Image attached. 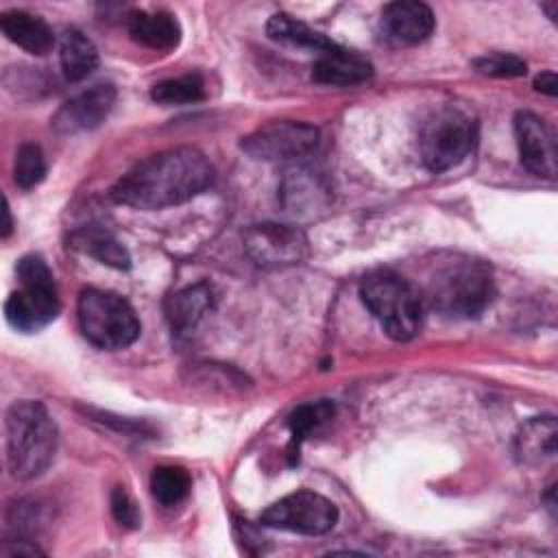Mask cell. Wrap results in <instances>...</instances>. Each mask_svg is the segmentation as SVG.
Instances as JSON below:
<instances>
[{
    "mask_svg": "<svg viewBox=\"0 0 558 558\" xmlns=\"http://www.w3.org/2000/svg\"><path fill=\"white\" fill-rule=\"evenodd\" d=\"M214 183V166L190 146L168 148L135 163L113 187L111 198L133 209H163L203 194Z\"/></svg>",
    "mask_w": 558,
    "mask_h": 558,
    "instance_id": "cell-1",
    "label": "cell"
},
{
    "mask_svg": "<svg viewBox=\"0 0 558 558\" xmlns=\"http://www.w3.org/2000/svg\"><path fill=\"white\" fill-rule=\"evenodd\" d=\"M7 464L13 477L33 480L54 460L59 432L46 405L33 399L11 403L4 418Z\"/></svg>",
    "mask_w": 558,
    "mask_h": 558,
    "instance_id": "cell-2",
    "label": "cell"
},
{
    "mask_svg": "<svg viewBox=\"0 0 558 558\" xmlns=\"http://www.w3.org/2000/svg\"><path fill=\"white\" fill-rule=\"evenodd\" d=\"M423 299L442 316L473 318L493 299L490 270L471 257H449L427 277Z\"/></svg>",
    "mask_w": 558,
    "mask_h": 558,
    "instance_id": "cell-3",
    "label": "cell"
},
{
    "mask_svg": "<svg viewBox=\"0 0 558 558\" xmlns=\"http://www.w3.org/2000/svg\"><path fill=\"white\" fill-rule=\"evenodd\" d=\"M360 296L392 340H410L423 323V296L401 275L375 270L364 277Z\"/></svg>",
    "mask_w": 558,
    "mask_h": 558,
    "instance_id": "cell-4",
    "label": "cell"
},
{
    "mask_svg": "<svg viewBox=\"0 0 558 558\" xmlns=\"http://www.w3.org/2000/svg\"><path fill=\"white\" fill-rule=\"evenodd\" d=\"M20 288L4 301L7 323L24 333H33L50 325L59 310V292L52 270L39 255H24L17 266Z\"/></svg>",
    "mask_w": 558,
    "mask_h": 558,
    "instance_id": "cell-5",
    "label": "cell"
},
{
    "mask_svg": "<svg viewBox=\"0 0 558 558\" xmlns=\"http://www.w3.org/2000/svg\"><path fill=\"white\" fill-rule=\"evenodd\" d=\"M76 314L83 336L98 349H124L140 336V320L135 310L113 292L98 288L83 290L78 296Z\"/></svg>",
    "mask_w": 558,
    "mask_h": 558,
    "instance_id": "cell-6",
    "label": "cell"
},
{
    "mask_svg": "<svg viewBox=\"0 0 558 558\" xmlns=\"http://www.w3.org/2000/svg\"><path fill=\"white\" fill-rule=\"evenodd\" d=\"M473 144H475V122L466 111L453 105L434 109L425 118L418 135L423 163L432 172H445L458 166L460 161H464Z\"/></svg>",
    "mask_w": 558,
    "mask_h": 558,
    "instance_id": "cell-7",
    "label": "cell"
},
{
    "mask_svg": "<svg viewBox=\"0 0 558 558\" xmlns=\"http://www.w3.org/2000/svg\"><path fill=\"white\" fill-rule=\"evenodd\" d=\"M259 521L268 527H279L299 534H327L338 523V508L331 499L314 490H296L270 504Z\"/></svg>",
    "mask_w": 558,
    "mask_h": 558,
    "instance_id": "cell-8",
    "label": "cell"
},
{
    "mask_svg": "<svg viewBox=\"0 0 558 558\" xmlns=\"http://www.w3.org/2000/svg\"><path fill=\"white\" fill-rule=\"evenodd\" d=\"M318 129L299 120H275L242 137V150L257 161H292L318 146Z\"/></svg>",
    "mask_w": 558,
    "mask_h": 558,
    "instance_id": "cell-9",
    "label": "cell"
},
{
    "mask_svg": "<svg viewBox=\"0 0 558 558\" xmlns=\"http://www.w3.org/2000/svg\"><path fill=\"white\" fill-rule=\"evenodd\" d=\"M244 251L257 266L286 268L307 257V238L290 225L259 222L246 229Z\"/></svg>",
    "mask_w": 558,
    "mask_h": 558,
    "instance_id": "cell-10",
    "label": "cell"
},
{
    "mask_svg": "<svg viewBox=\"0 0 558 558\" xmlns=\"http://www.w3.org/2000/svg\"><path fill=\"white\" fill-rule=\"evenodd\" d=\"M514 137L521 163L536 177L554 179L558 172V142L554 129L532 111L514 116Z\"/></svg>",
    "mask_w": 558,
    "mask_h": 558,
    "instance_id": "cell-11",
    "label": "cell"
},
{
    "mask_svg": "<svg viewBox=\"0 0 558 558\" xmlns=\"http://www.w3.org/2000/svg\"><path fill=\"white\" fill-rule=\"evenodd\" d=\"M116 102V87L111 83H98L89 89L65 100L50 124L59 135H78L100 126Z\"/></svg>",
    "mask_w": 558,
    "mask_h": 558,
    "instance_id": "cell-12",
    "label": "cell"
},
{
    "mask_svg": "<svg viewBox=\"0 0 558 558\" xmlns=\"http://www.w3.org/2000/svg\"><path fill=\"white\" fill-rule=\"evenodd\" d=\"M434 13L427 4L414 0H399L384 7L379 26L381 37L392 46H416L434 31Z\"/></svg>",
    "mask_w": 558,
    "mask_h": 558,
    "instance_id": "cell-13",
    "label": "cell"
},
{
    "mask_svg": "<svg viewBox=\"0 0 558 558\" xmlns=\"http://www.w3.org/2000/svg\"><path fill=\"white\" fill-rule=\"evenodd\" d=\"M126 31L133 41L150 50H172L181 39L179 22L168 11H131Z\"/></svg>",
    "mask_w": 558,
    "mask_h": 558,
    "instance_id": "cell-14",
    "label": "cell"
},
{
    "mask_svg": "<svg viewBox=\"0 0 558 558\" xmlns=\"http://www.w3.org/2000/svg\"><path fill=\"white\" fill-rule=\"evenodd\" d=\"M371 76H373V65L366 59L340 46L320 54L312 68V78L320 85L347 87V85L364 83Z\"/></svg>",
    "mask_w": 558,
    "mask_h": 558,
    "instance_id": "cell-15",
    "label": "cell"
},
{
    "mask_svg": "<svg viewBox=\"0 0 558 558\" xmlns=\"http://www.w3.org/2000/svg\"><path fill=\"white\" fill-rule=\"evenodd\" d=\"M558 425L554 416H534L525 421L514 436V453L519 462L538 466L556 456Z\"/></svg>",
    "mask_w": 558,
    "mask_h": 558,
    "instance_id": "cell-16",
    "label": "cell"
},
{
    "mask_svg": "<svg viewBox=\"0 0 558 558\" xmlns=\"http://www.w3.org/2000/svg\"><path fill=\"white\" fill-rule=\"evenodd\" d=\"M0 28L9 41L31 54H48L54 46V33L48 22L28 11H4Z\"/></svg>",
    "mask_w": 558,
    "mask_h": 558,
    "instance_id": "cell-17",
    "label": "cell"
},
{
    "mask_svg": "<svg viewBox=\"0 0 558 558\" xmlns=\"http://www.w3.org/2000/svg\"><path fill=\"white\" fill-rule=\"evenodd\" d=\"M211 290L207 283L187 286L179 292H174L166 301V316L170 323L172 333L185 336L205 318V314L211 310Z\"/></svg>",
    "mask_w": 558,
    "mask_h": 558,
    "instance_id": "cell-18",
    "label": "cell"
},
{
    "mask_svg": "<svg viewBox=\"0 0 558 558\" xmlns=\"http://www.w3.org/2000/svg\"><path fill=\"white\" fill-rule=\"evenodd\" d=\"M70 246L116 270H126L131 266V255L126 246L113 233L94 225L76 229L70 235Z\"/></svg>",
    "mask_w": 558,
    "mask_h": 558,
    "instance_id": "cell-19",
    "label": "cell"
},
{
    "mask_svg": "<svg viewBox=\"0 0 558 558\" xmlns=\"http://www.w3.org/2000/svg\"><path fill=\"white\" fill-rule=\"evenodd\" d=\"M327 198V187H323L320 179L305 168L290 170L281 181V203L286 211L294 216L312 214L323 207Z\"/></svg>",
    "mask_w": 558,
    "mask_h": 558,
    "instance_id": "cell-20",
    "label": "cell"
},
{
    "mask_svg": "<svg viewBox=\"0 0 558 558\" xmlns=\"http://www.w3.org/2000/svg\"><path fill=\"white\" fill-rule=\"evenodd\" d=\"M59 61L63 76L72 83L87 78L98 68V50L94 41L78 28H68L61 35Z\"/></svg>",
    "mask_w": 558,
    "mask_h": 558,
    "instance_id": "cell-21",
    "label": "cell"
},
{
    "mask_svg": "<svg viewBox=\"0 0 558 558\" xmlns=\"http://www.w3.org/2000/svg\"><path fill=\"white\" fill-rule=\"evenodd\" d=\"M266 33L275 41H281V44H288L294 48H307V50H314L320 54L338 48L329 37L310 28L305 22H301L288 13L270 15V20L266 22Z\"/></svg>",
    "mask_w": 558,
    "mask_h": 558,
    "instance_id": "cell-22",
    "label": "cell"
},
{
    "mask_svg": "<svg viewBox=\"0 0 558 558\" xmlns=\"http://www.w3.org/2000/svg\"><path fill=\"white\" fill-rule=\"evenodd\" d=\"M336 412V405L329 399H318V401H310L299 405L290 418H288V427H290V458L294 462V456L299 458V449L301 442L314 432L318 429L323 423H327Z\"/></svg>",
    "mask_w": 558,
    "mask_h": 558,
    "instance_id": "cell-23",
    "label": "cell"
},
{
    "mask_svg": "<svg viewBox=\"0 0 558 558\" xmlns=\"http://www.w3.org/2000/svg\"><path fill=\"white\" fill-rule=\"evenodd\" d=\"M192 488V477L183 466L161 464L150 475V493L163 506L181 504Z\"/></svg>",
    "mask_w": 558,
    "mask_h": 558,
    "instance_id": "cell-24",
    "label": "cell"
},
{
    "mask_svg": "<svg viewBox=\"0 0 558 558\" xmlns=\"http://www.w3.org/2000/svg\"><path fill=\"white\" fill-rule=\"evenodd\" d=\"M150 98L157 105H192L205 98V83L198 74H185L177 78H166L153 85Z\"/></svg>",
    "mask_w": 558,
    "mask_h": 558,
    "instance_id": "cell-25",
    "label": "cell"
},
{
    "mask_svg": "<svg viewBox=\"0 0 558 558\" xmlns=\"http://www.w3.org/2000/svg\"><path fill=\"white\" fill-rule=\"evenodd\" d=\"M46 177V159L37 144H22L15 155L13 179L22 190H31L39 185Z\"/></svg>",
    "mask_w": 558,
    "mask_h": 558,
    "instance_id": "cell-26",
    "label": "cell"
},
{
    "mask_svg": "<svg viewBox=\"0 0 558 558\" xmlns=\"http://www.w3.org/2000/svg\"><path fill=\"white\" fill-rule=\"evenodd\" d=\"M473 68L482 76H493V78H517V76H523L527 70L523 59L508 52H490V54L477 57L473 59Z\"/></svg>",
    "mask_w": 558,
    "mask_h": 558,
    "instance_id": "cell-27",
    "label": "cell"
},
{
    "mask_svg": "<svg viewBox=\"0 0 558 558\" xmlns=\"http://www.w3.org/2000/svg\"><path fill=\"white\" fill-rule=\"evenodd\" d=\"M111 514L118 521V525H122L126 530H135L142 521L140 508L133 501V497L126 493L124 486H116L111 493Z\"/></svg>",
    "mask_w": 558,
    "mask_h": 558,
    "instance_id": "cell-28",
    "label": "cell"
},
{
    "mask_svg": "<svg viewBox=\"0 0 558 558\" xmlns=\"http://www.w3.org/2000/svg\"><path fill=\"white\" fill-rule=\"evenodd\" d=\"M0 554L7 558H13V556H37L44 551L28 538H15V541H7L0 549Z\"/></svg>",
    "mask_w": 558,
    "mask_h": 558,
    "instance_id": "cell-29",
    "label": "cell"
},
{
    "mask_svg": "<svg viewBox=\"0 0 558 558\" xmlns=\"http://www.w3.org/2000/svg\"><path fill=\"white\" fill-rule=\"evenodd\" d=\"M534 87L547 96H556L558 92V78H556V72L554 70H545L541 72L536 78H534Z\"/></svg>",
    "mask_w": 558,
    "mask_h": 558,
    "instance_id": "cell-30",
    "label": "cell"
},
{
    "mask_svg": "<svg viewBox=\"0 0 558 558\" xmlns=\"http://www.w3.org/2000/svg\"><path fill=\"white\" fill-rule=\"evenodd\" d=\"M4 216H7V222H4V229H2V238H9V233H11V229H13V220H11L9 203H4Z\"/></svg>",
    "mask_w": 558,
    "mask_h": 558,
    "instance_id": "cell-31",
    "label": "cell"
}]
</instances>
